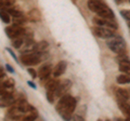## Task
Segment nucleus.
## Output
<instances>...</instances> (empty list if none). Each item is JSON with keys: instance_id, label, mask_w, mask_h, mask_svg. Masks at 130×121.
Listing matches in <instances>:
<instances>
[{"instance_id": "nucleus-1", "label": "nucleus", "mask_w": 130, "mask_h": 121, "mask_svg": "<svg viewBox=\"0 0 130 121\" xmlns=\"http://www.w3.org/2000/svg\"><path fill=\"white\" fill-rule=\"evenodd\" d=\"M77 106V99L72 95L65 93L61 96L60 100L56 104L55 109L58 114L62 117L64 120H70L73 118V114Z\"/></svg>"}, {"instance_id": "nucleus-2", "label": "nucleus", "mask_w": 130, "mask_h": 121, "mask_svg": "<svg viewBox=\"0 0 130 121\" xmlns=\"http://www.w3.org/2000/svg\"><path fill=\"white\" fill-rule=\"evenodd\" d=\"M107 47L111 51L117 54L124 53L127 49V44H126L124 38L119 37V36H113L112 38L107 39Z\"/></svg>"}, {"instance_id": "nucleus-3", "label": "nucleus", "mask_w": 130, "mask_h": 121, "mask_svg": "<svg viewBox=\"0 0 130 121\" xmlns=\"http://www.w3.org/2000/svg\"><path fill=\"white\" fill-rule=\"evenodd\" d=\"M41 61V56L39 53L36 52H24L21 55V62L23 65L26 66H34L39 64V62Z\"/></svg>"}, {"instance_id": "nucleus-4", "label": "nucleus", "mask_w": 130, "mask_h": 121, "mask_svg": "<svg viewBox=\"0 0 130 121\" xmlns=\"http://www.w3.org/2000/svg\"><path fill=\"white\" fill-rule=\"evenodd\" d=\"M26 33V29L23 28L21 25H16V24H13L11 26L6 27V34L9 38L13 39L16 37H24V35Z\"/></svg>"}, {"instance_id": "nucleus-5", "label": "nucleus", "mask_w": 130, "mask_h": 121, "mask_svg": "<svg viewBox=\"0 0 130 121\" xmlns=\"http://www.w3.org/2000/svg\"><path fill=\"white\" fill-rule=\"evenodd\" d=\"M93 24L96 26H101V27H106L109 29L115 30L118 28V24H117L114 19H109V18H103L100 16H94L93 17Z\"/></svg>"}, {"instance_id": "nucleus-6", "label": "nucleus", "mask_w": 130, "mask_h": 121, "mask_svg": "<svg viewBox=\"0 0 130 121\" xmlns=\"http://www.w3.org/2000/svg\"><path fill=\"white\" fill-rule=\"evenodd\" d=\"M92 31L96 37L102 38V39H109L112 38L113 36H115V33H114L113 29H109V28L106 27H101V26H95L92 28Z\"/></svg>"}, {"instance_id": "nucleus-7", "label": "nucleus", "mask_w": 130, "mask_h": 121, "mask_svg": "<svg viewBox=\"0 0 130 121\" xmlns=\"http://www.w3.org/2000/svg\"><path fill=\"white\" fill-rule=\"evenodd\" d=\"M118 66H119V70L123 72V74L129 75L130 76V59L128 56L125 55L124 53L118 54Z\"/></svg>"}, {"instance_id": "nucleus-8", "label": "nucleus", "mask_w": 130, "mask_h": 121, "mask_svg": "<svg viewBox=\"0 0 130 121\" xmlns=\"http://www.w3.org/2000/svg\"><path fill=\"white\" fill-rule=\"evenodd\" d=\"M72 88V81L68 79H65L63 81L59 82V86L56 88V90L54 91L55 97H61L62 95H64L65 93H67V91Z\"/></svg>"}, {"instance_id": "nucleus-9", "label": "nucleus", "mask_w": 130, "mask_h": 121, "mask_svg": "<svg viewBox=\"0 0 130 121\" xmlns=\"http://www.w3.org/2000/svg\"><path fill=\"white\" fill-rule=\"evenodd\" d=\"M15 96L14 94L12 93H9V94H6V95H2L0 96V107L3 108V107H10L12 106L14 103H15Z\"/></svg>"}, {"instance_id": "nucleus-10", "label": "nucleus", "mask_w": 130, "mask_h": 121, "mask_svg": "<svg viewBox=\"0 0 130 121\" xmlns=\"http://www.w3.org/2000/svg\"><path fill=\"white\" fill-rule=\"evenodd\" d=\"M96 15H98V16H100V17H103V18H109V19H114V18H115V14H114L113 10L108 6H106V5H105L102 9L98 12Z\"/></svg>"}, {"instance_id": "nucleus-11", "label": "nucleus", "mask_w": 130, "mask_h": 121, "mask_svg": "<svg viewBox=\"0 0 130 121\" xmlns=\"http://www.w3.org/2000/svg\"><path fill=\"white\" fill-rule=\"evenodd\" d=\"M87 5H88L89 10L94 12V13H98L105 6V3L103 1H101V0H88Z\"/></svg>"}, {"instance_id": "nucleus-12", "label": "nucleus", "mask_w": 130, "mask_h": 121, "mask_svg": "<svg viewBox=\"0 0 130 121\" xmlns=\"http://www.w3.org/2000/svg\"><path fill=\"white\" fill-rule=\"evenodd\" d=\"M51 72H52V66L50 64H44V65H42L39 68V71L37 75L41 80H44V79H48V77L51 75Z\"/></svg>"}, {"instance_id": "nucleus-13", "label": "nucleus", "mask_w": 130, "mask_h": 121, "mask_svg": "<svg viewBox=\"0 0 130 121\" xmlns=\"http://www.w3.org/2000/svg\"><path fill=\"white\" fill-rule=\"evenodd\" d=\"M117 104H118V107L120 111L123 112V115L126 117V118L130 119V105L127 100L124 99H117Z\"/></svg>"}, {"instance_id": "nucleus-14", "label": "nucleus", "mask_w": 130, "mask_h": 121, "mask_svg": "<svg viewBox=\"0 0 130 121\" xmlns=\"http://www.w3.org/2000/svg\"><path fill=\"white\" fill-rule=\"evenodd\" d=\"M66 67H67V64L66 62H64V61H61L56 64V66L53 68V76L56 78V77H60V76H62L65 70H66Z\"/></svg>"}, {"instance_id": "nucleus-15", "label": "nucleus", "mask_w": 130, "mask_h": 121, "mask_svg": "<svg viewBox=\"0 0 130 121\" xmlns=\"http://www.w3.org/2000/svg\"><path fill=\"white\" fill-rule=\"evenodd\" d=\"M48 48H49V43L43 40V41H39L37 43H34V46H32V52L41 54L43 52L47 51Z\"/></svg>"}, {"instance_id": "nucleus-16", "label": "nucleus", "mask_w": 130, "mask_h": 121, "mask_svg": "<svg viewBox=\"0 0 130 121\" xmlns=\"http://www.w3.org/2000/svg\"><path fill=\"white\" fill-rule=\"evenodd\" d=\"M40 16H41V14H40L39 10H37V9L30 10L29 12H28V14H27V18L29 19L30 22H39L40 18H41Z\"/></svg>"}, {"instance_id": "nucleus-17", "label": "nucleus", "mask_w": 130, "mask_h": 121, "mask_svg": "<svg viewBox=\"0 0 130 121\" xmlns=\"http://www.w3.org/2000/svg\"><path fill=\"white\" fill-rule=\"evenodd\" d=\"M116 97H117V99L128 100L130 95H129L127 90H125V89H118V90L116 91Z\"/></svg>"}, {"instance_id": "nucleus-18", "label": "nucleus", "mask_w": 130, "mask_h": 121, "mask_svg": "<svg viewBox=\"0 0 130 121\" xmlns=\"http://www.w3.org/2000/svg\"><path fill=\"white\" fill-rule=\"evenodd\" d=\"M59 82L60 81H58L56 79H52L49 82H47V84H46L47 91H53L54 92L56 90V88H58V86H59Z\"/></svg>"}, {"instance_id": "nucleus-19", "label": "nucleus", "mask_w": 130, "mask_h": 121, "mask_svg": "<svg viewBox=\"0 0 130 121\" xmlns=\"http://www.w3.org/2000/svg\"><path fill=\"white\" fill-rule=\"evenodd\" d=\"M116 81L118 82L119 84H126V83H130V76H129V75H126V74L119 75V76H117V78H116Z\"/></svg>"}, {"instance_id": "nucleus-20", "label": "nucleus", "mask_w": 130, "mask_h": 121, "mask_svg": "<svg viewBox=\"0 0 130 121\" xmlns=\"http://www.w3.org/2000/svg\"><path fill=\"white\" fill-rule=\"evenodd\" d=\"M27 21V17L24 14L19 15V16H13V24H16V25H24Z\"/></svg>"}, {"instance_id": "nucleus-21", "label": "nucleus", "mask_w": 130, "mask_h": 121, "mask_svg": "<svg viewBox=\"0 0 130 121\" xmlns=\"http://www.w3.org/2000/svg\"><path fill=\"white\" fill-rule=\"evenodd\" d=\"M0 83H1L7 90L8 89H13L14 86H15V81H14V79H12V78H8L6 80H2Z\"/></svg>"}, {"instance_id": "nucleus-22", "label": "nucleus", "mask_w": 130, "mask_h": 121, "mask_svg": "<svg viewBox=\"0 0 130 121\" xmlns=\"http://www.w3.org/2000/svg\"><path fill=\"white\" fill-rule=\"evenodd\" d=\"M24 44V38L23 37H16L12 39V46L15 49H20Z\"/></svg>"}, {"instance_id": "nucleus-23", "label": "nucleus", "mask_w": 130, "mask_h": 121, "mask_svg": "<svg viewBox=\"0 0 130 121\" xmlns=\"http://www.w3.org/2000/svg\"><path fill=\"white\" fill-rule=\"evenodd\" d=\"M0 18L2 22H5L6 24H9L11 22V15L8 13L6 10H1L0 11Z\"/></svg>"}, {"instance_id": "nucleus-24", "label": "nucleus", "mask_w": 130, "mask_h": 121, "mask_svg": "<svg viewBox=\"0 0 130 121\" xmlns=\"http://www.w3.org/2000/svg\"><path fill=\"white\" fill-rule=\"evenodd\" d=\"M15 0H0V10H5L7 8L13 6Z\"/></svg>"}, {"instance_id": "nucleus-25", "label": "nucleus", "mask_w": 130, "mask_h": 121, "mask_svg": "<svg viewBox=\"0 0 130 121\" xmlns=\"http://www.w3.org/2000/svg\"><path fill=\"white\" fill-rule=\"evenodd\" d=\"M47 99H48L50 103H54L55 94H54L53 91H47Z\"/></svg>"}, {"instance_id": "nucleus-26", "label": "nucleus", "mask_w": 130, "mask_h": 121, "mask_svg": "<svg viewBox=\"0 0 130 121\" xmlns=\"http://www.w3.org/2000/svg\"><path fill=\"white\" fill-rule=\"evenodd\" d=\"M120 15L123 16L126 21H130V10H123L120 11Z\"/></svg>"}, {"instance_id": "nucleus-27", "label": "nucleus", "mask_w": 130, "mask_h": 121, "mask_svg": "<svg viewBox=\"0 0 130 121\" xmlns=\"http://www.w3.org/2000/svg\"><path fill=\"white\" fill-rule=\"evenodd\" d=\"M9 93H11L10 91H8L7 89L2 86L1 83H0V96H2V95H6V94H9Z\"/></svg>"}, {"instance_id": "nucleus-28", "label": "nucleus", "mask_w": 130, "mask_h": 121, "mask_svg": "<svg viewBox=\"0 0 130 121\" xmlns=\"http://www.w3.org/2000/svg\"><path fill=\"white\" fill-rule=\"evenodd\" d=\"M6 50H7L8 52H9V53H10V55L12 56V57H13V59L15 61V62H16V63H18V64H20V62H19V59H18V57H16V55L14 54V52H13V51H12V50L10 49V48H7V49H6Z\"/></svg>"}, {"instance_id": "nucleus-29", "label": "nucleus", "mask_w": 130, "mask_h": 121, "mask_svg": "<svg viewBox=\"0 0 130 121\" xmlns=\"http://www.w3.org/2000/svg\"><path fill=\"white\" fill-rule=\"evenodd\" d=\"M27 71H28V74H29L34 79H35V78H37V76H38V75H37V72H36V70L34 69V68H28Z\"/></svg>"}, {"instance_id": "nucleus-30", "label": "nucleus", "mask_w": 130, "mask_h": 121, "mask_svg": "<svg viewBox=\"0 0 130 121\" xmlns=\"http://www.w3.org/2000/svg\"><path fill=\"white\" fill-rule=\"evenodd\" d=\"M5 77H7L6 72H5V70H3V68H2V67H0V82H1L2 80L5 79Z\"/></svg>"}, {"instance_id": "nucleus-31", "label": "nucleus", "mask_w": 130, "mask_h": 121, "mask_svg": "<svg viewBox=\"0 0 130 121\" xmlns=\"http://www.w3.org/2000/svg\"><path fill=\"white\" fill-rule=\"evenodd\" d=\"M6 68H7V70H8V71L12 72V74H14V72H15V70H14L13 68H12V67L9 65V64H6Z\"/></svg>"}, {"instance_id": "nucleus-32", "label": "nucleus", "mask_w": 130, "mask_h": 121, "mask_svg": "<svg viewBox=\"0 0 130 121\" xmlns=\"http://www.w3.org/2000/svg\"><path fill=\"white\" fill-rule=\"evenodd\" d=\"M126 1H127V0H115V3L116 5H121V3H124Z\"/></svg>"}, {"instance_id": "nucleus-33", "label": "nucleus", "mask_w": 130, "mask_h": 121, "mask_svg": "<svg viewBox=\"0 0 130 121\" xmlns=\"http://www.w3.org/2000/svg\"><path fill=\"white\" fill-rule=\"evenodd\" d=\"M27 83H28V86H29V87H31L32 89H36V86H35V84H34V83H32V82H30V81H28Z\"/></svg>"}, {"instance_id": "nucleus-34", "label": "nucleus", "mask_w": 130, "mask_h": 121, "mask_svg": "<svg viewBox=\"0 0 130 121\" xmlns=\"http://www.w3.org/2000/svg\"><path fill=\"white\" fill-rule=\"evenodd\" d=\"M128 26H129V28H130V21H128Z\"/></svg>"}, {"instance_id": "nucleus-35", "label": "nucleus", "mask_w": 130, "mask_h": 121, "mask_svg": "<svg viewBox=\"0 0 130 121\" xmlns=\"http://www.w3.org/2000/svg\"><path fill=\"white\" fill-rule=\"evenodd\" d=\"M128 1H129V2H130V0H128Z\"/></svg>"}, {"instance_id": "nucleus-36", "label": "nucleus", "mask_w": 130, "mask_h": 121, "mask_svg": "<svg viewBox=\"0 0 130 121\" xmlns=\"http://www.w3.org/2000/svg\"><path fill=\"white\" fill-rule=\"evenodd\" d=\"M74 1H76V0H74Z\"/></svg>"}]
</instances>
